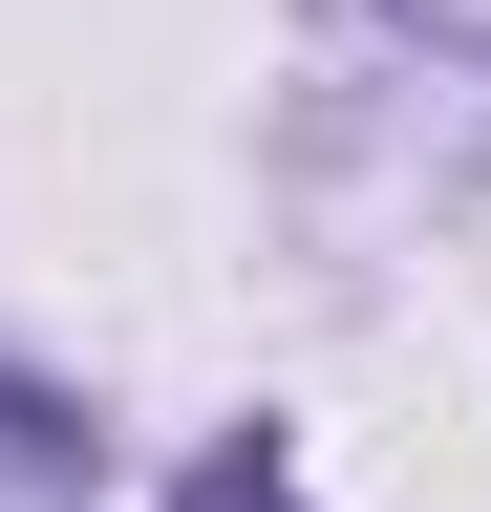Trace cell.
I'll use <instances>...</instances> for the list:
<instances>
[{
	"mask_svg": "<svg viewBox=\"0 0 491 512\" xmlns=\"http://www.w3.org/2000/svg\"><path fill=\"white\" fill-rule=\"evenodd\" d=\"M171 512H299V491H278V448H214V470L171 491Z\"/></svg>",
	"mask_w": 491,
	"mask_h": 512,
	"instance_id": "obj_1",
	"label": "cell"
},
{
	"mask_svg": "<svg viewBox=\"0 0 491 512\" xmlns=\"http://www.w3.org/2000/svg\"><path fill=\"white\" fill-rule=\"evenodd\" d=\"M0 448H22V470H65V448H86V427H65V406H43V384H0Z\"/></svg>",
	"mask_w": 491,
	"mask_h": 512,
	"instance_id": "obj_2",
	"label": "cell"
}]
</instances>
